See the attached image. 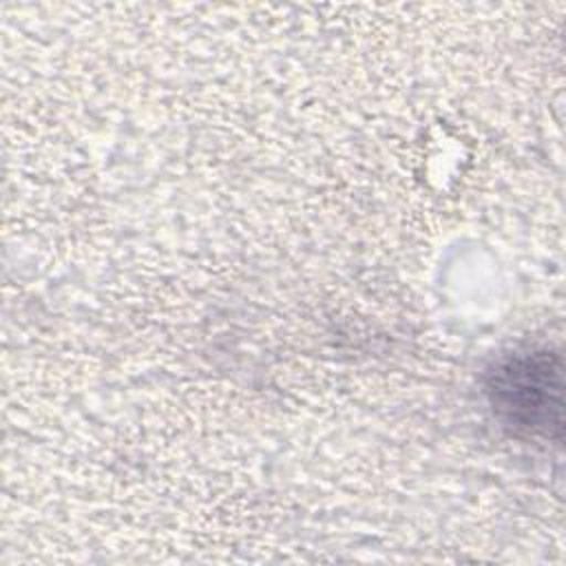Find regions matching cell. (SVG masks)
<instances>
[{
    "label": "cell",
    "mask_w": 566,
    "mask_h": 566,
    "mask_svg": "<svg viewBox=\"0 0 566 566\" xmlns=\"http://www.w3.org/2000/svg\"><path fill=\"white\" fill-rule=\"evenodd\" d=\"M562 389V360L544 347L511 352L486 374L491 411L515 436L559 440Z\"/></svg>",
    "instance_id": "6da1fadb"
}]
</instances>
